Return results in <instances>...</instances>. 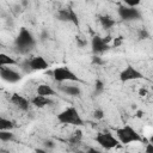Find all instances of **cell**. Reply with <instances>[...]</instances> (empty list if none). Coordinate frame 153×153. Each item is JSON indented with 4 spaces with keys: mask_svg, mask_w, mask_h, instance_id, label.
<instances>
[{
    "mask_svg": "<svg viewBox=\"0 0 153 153\" xmlns=\"http://www.w3.org/2000/svg\"><path fill=\"white\" fill-rule=\"evenodd\" d=\"M14 44H16V48L19 53L26 54L31 49H33V47L36 44V41H35L32 33L26 27H22L19 30L18 36L14 39Z\"/></svg>",
    "mask_w": 153,
    "mask_h": 153,
    "instance_id": "obj_1",
    "label": "cell"
},
{
    "mask_svg": "<svg viewBox=\"0 0 153 153\" xmlns=\"http://www.w3.org/2000/svg\"><path fill=\"white\" fill-rule=\"evenodd\" d=\"M116 135L117 139L120 141V143L122 145H129L131 142H140L142 141V137L140 136V134L130 126H123L121 128L116 129Z\"/></svg>",
    "mask_w": 153,
    "mask_h": 153,
    "instance_id": "obj_2",
    "label": "cell"
},
{
    "mask_svg": "<svg viewBox=\"0 0 153 153\" xmlns=\"http://www.w3.org/2000/svg\"><path fill=\"white\" fill-rule=\"evenodd\" d=\"M57 121L62 124H71V126H82L84 121L80 117L78 110L74 106H69L67 109H65L63 111H61L57 115Z\"/></svg>",
    "mask_w": 153,
    "mask_h": 153,
    "instance_id": "obj_3",
    "label": "cell"
},
{
    "mask_svg": "<svg viewBox=\"0 0 153 153\" xmlns=\"http://www.w3.org/2000/svg\"><path fill=\"white\" fill-rule=\"evenodd\" d=\"M96 142L102 146L105 149H112L120 146V141L118 139H116L111 133L109 131H104V133H98L94 137Z\"/></svg>",
    "mask_w": 153,
    "mask_h": 153,
    "instance_id": "obj_4",
    "label": "cell"
},
{
    "mask_svg": "<svg viewBox=\"0 0 153 153\" xmlns=\"http://www.w3.org/2000/svg\"><path fill=\"white\" fill-rule=\"evenodd\" d=\"M51 74H53V78L59 82H62V81H79V78L68 67H56V68H54Z\"/></svg>",
    "mask_w": 153,
    "mask_h": 153,
    "instance_id": "obj_5",
    "label": "cell"
},
{
    "mask_svg": "<svg viewBox=\"0 0 153 153\" xmlns=\"http://www.w3.org/2000/svg\"><path fill=\"white\" fill-rule=\"evenodd\" d=\"M142 78H143L142 73H140L136 68H134L130 65H128L120 73V80L122 82H127V81H131V80H139V79H142Z\"/></svg>",
    "mask_w": 153,
    "mask_h": 153,
    "instance_id": "obj_6",
    "label": "cell"
},
{
    "mask_svg": "<svg viewBox=\"0 0 153 153\" xmlns=\"http://www.w3.org/2000/svg\"><path fill=\"white\" fill-rule=\"evenodd\" d=\"M118 16L123 20H136L141 18V13L136 7H128V6H120Z\"/></svg>",
    "mask_w": 153,
    "mask_h": 153,
    "instance_id": "obj_7",
    "label": "cell"
},
{
    "mask_svg": "<svg viewBox=\"0 0 153 153\" xmlns=\"http://www.w3.org/2000/svg\"><path fill=\"white\" fill-rule=\"evenodd\" d=\"M91 47H92V51L94 55H99V54H103L104 51H106L110 47H109V43L105 42V39L98 35H94L92 37V41H91Z\"/></svg>",
    "mask_w": 153,
    "mask_h": 153,
    "instance_id": "obj_8",
    "label": "cell"
},
{
    "mask_svg": "<svg viewBox=\"0 0 153 153\" xmlns=\"http://www.w3.org/2000/svg\"><path fill=\"white\" fill-rule=\"evenodd\" d=\"M57 18L61 22H71V23H73L76 26L79 25V18H78L76 13L72 8H62V10H59Z\"/></svg>",
    "mask_w": 153,
    "mask_h": 153,
    "instance_id": "obj_9",
    "label": "cell"
},
{
    "mask_svg": "<svg viewBox=\"0 0 153 153\" xmlns=\"http://www.w3.org/2000/svg\"><path fill=\"white\" fill-rule=\"evenodd\" d=\"M0 75L2 78V80L10 82V84H14V82H18L20 79H22V75L13 71L12 68H8V67H0Z\"/></svg>",
    "mask_w": 153,
    "mask_h": 153,
    "instance_id": "obj_10",
    "label": "cell"
},
{
    "mask_svg": "<svg viewBox=\"0 0 153 153\" xmlns=\"http://www.w3.org/2000/svg\"><path fill=\"white\" fill-rule=\"evenodd\" d=\"M10 100H11V103H12L13 105H16L18 109H20V110H23V111H27V110H29V100H27L24 96H22V94H19V93H13V94L11 96Z\"/></svg>",
    "mask_w": 153,
    "mask_h": 153,
    "instance_id": "obj_11",
    "label": "cell"
},
{
    "mask_svg": "<svg viewBox=\"0 0 153 153\" xmlns=\"http://www.w3.org/2000/svg\"><path fill=\"white\" fill-rule=\"evenodd\" d=\"M29 65H30L31 71H44L49 67L48 62L42 56H35L33 59L29 60Z\"/></svg>",
    "mask_w": 153,
    "mask_h": 153,
    "instance_id": "obj_12",
    "label": "cell"
},
{
    "mask_svg": "<svg viewBox=\"0 0 153 153\" xmlns=\"http://www.w3.org/2000/svg\"><path fill=\"white\" fill-rule=\"evenodd\" d=\"M31 103L36 106V108H44L47 105H50L53 104L51 99H49V97H44V96H35L32 99H31Z\"/></svg>",
    "mask_w": 153,
    "mask_h": 153,
    "instance_id": "obj_13",
    "label": "cell"
},
{
    "mask_svg": "<svg viewBox=\"0 0 153 153\" xmlns=\"http://www.w3.org/2000/svg\"><path fill=\"white\" fill-rule=\"evenodd\" d=\"M56 92L54 91V88L48 85V84H41L37 87V94L38 96H44V97H49V96H54Z\"/></svg>",
    "mask_w": 153,
    "mask_h": 153,
    "instance_id": "obj_14",
    "label": "cell"
},
{
    "mask_svg": "<svg viewBox=\"0 0 153 153\" xmlns=\"http://www.w3.org/2000/svg\"><path fill=\"white\" fill-rule=\"evenodd\" d=\"M99 22H100L102 26H103L105 30L111 29V27L116 24L115 19H114V18H111L110 16H100V17H99Z\"/></svg>",
    "mask_w": 153,
    "mask_h": 153,
    "instance_id": "obj_15",
    "label": "cell"
},
{
    "mask_svg": "<svg viewBox=\"0 0 153 153\" xmlns=\"http://www.w3.org/2000/svg\"><path fill=\"white\" fill-rule=\"evenodd\" d=\"M17 65V61L14 59H12L11 56L1 53L0 54V67H6V66H13Z\"/></svg>",
    "mask_w": 153,
    "mask_h": 153,
    "instance_id": "obj_16",
    "label": "cell"
},
{
    "mask_svg": "<svg viewBox=\"0 0 153 153\" xmlns=\"http://www.w3.org/2000/svg\"><path fill=\"white\" fill-rule=\"evenodd\" d=\"M61 90L65 92V93H67V94H69V96H79L80 93H81V90L79 88V86H75V85H69V86H62L61 87Z\"/></svg>",
    "mask_w": 153,
    "mask_h": 153,
    "instance_id": "obj_17",
    "label": "cell"
},
{
    "mask_svg": "<svg viewBox=\"0 0 153 153\" xmlns=\"http://www.w3.org/2000/svg\"><path fill=\"white\" fill-rule=\"evenodd\" d=\"M14 128V123L4 117L0 118V130H11Z\"/></svg>",
    "mask_w": 153,
    "mask_h": 153,
    "instance_id": "obj_18",
    "label": "cell"
},
{
    "mask_svg": "<svg viewBox=\"0 0 153 153\" xmlns=\"http://www.w3.org/2000/svg\"><path fill=\"white\" fill-rule=\"evenodd\" d=\"M14 139V135L10 131V130H0V140L6 142V141H11Z\"/></svg>",
    "mask_w": 153,
    "mask_h": 153,
    "instance_id": "obj_19",
    "label": "cell"
},
{
    "mask_svg": "<svg viewBox=\"0 0 153 153\" xmlns=\"http://www.w3.org/2000/svg\"><path fill=\"white\" fill-rule=\"evenodd\" d=\"M81 137H82V133H81V130H76V131L73 133V135L71 136L69 141H71L72 143H78V142H80Z\"/></svg>",
    "mask_w": 153,
    "mask_h": 153,
    "instance_id": "obj_20",
    "label": "cell"
},
{
    "mask_svg": "<svg viewBox=\"0 0 153 153\" xmlns=\"http://www.w3.org/2000/svg\"><path fill=\"white\" fill-rule=\"evenodd\" d=\"M137 37H139V39H147V38H149V32L146 30V29H140L139 30V32H137Z\"/></svg>",
    "mask_w": 153,
    "mask_h": 153,
    "instance_id": "obj_21",
    "label": "cell"
},
{
    "mask_svg": "<svg viewBox=\"0 0 153 153\" xmlns=\"http://www.w3.org/2000/svg\"><path fill=\"white\" fill-rule=\"evenodd\" d=\"M103 90H104V84H103V81H102V80H97L96 84H94V92H96V94L102 93Z\"/></svg>",
    "mask_w": 153,
    "mask_h": 153,
    "instance_id": "obj_22",
    "label": "cell"
},
{
    "mask_svg": "<svg viewBox=\"0 0 153 153\" xmlns=\"http://www.w3.org/2000/svg\"><path fill=\"white\" fill-rule=\"evenodd\" d=\"M91 62H92L93 65H98V66H102V65H104V61H103V59H102L100 56H98V55H94V56L92 57Z\"/></svg>",
    "mask_w": 153,
    "mask_h": 153,
    "instance_id": "obj_23",
    "label": "cell"
},
{
    "mask_svg": "<svg viewBox=\"0 0 153 153\" xmlns=\"http://www.w3.org/2000/svg\"><path fill=\"white\" fill-rule=\"evenodd\" d=\"M75 42H76V45H78L79 48H84V47L87 45V41L84 39V38H81V37H76V38H75Z\"/></svg>",
    "mask_w": 153,
    "mask_h": 153,
    "instance_id": "obj_24",
    "label": "cell"
},
{
    "mask_svg": "<svg viewBox=\"0 0 153 153\" xmlns=\"http://www.w3.org/2000/svg\"><path fill=\"white\" fill-rule=\"evenodd\" d=\"M93 117H94L96 120H102V118L104 117V112H103V110H102V109H97V110H94V112H93Z\"/></svg>",
    "mask_w": 153,
    "mask_h": 153,
    "instance_id": "obj_25",
    "label": "cell"
},
{
    "mask_svg": "<svg viewBox=\"0 0 153 153\" xmlns=\"http://www.w3.org/2000/svg\"><path fill=\"white\" fill-rule=\"evenodd\" d=\"M123 43V37L122 36H118V37H116L115 39H114V42H112V47H120L121 44Z\"/></svg>",
    "mask_w": 153,
    "mask_h": 153,
    "instance_id": "obj_26",
    "label": "cell"
},
{
    "mask_svg": "<svg viewBox=\"0 0 153 153\" xmlns=\"http://www.w3.org/2000/svg\"><path fill=\"white\" fill-rule=\"evenodd\" d=\"M126 5H127L128 7H135V6L140 5V1H139V0H136V1H130V0H127V1H126Z\"/></svg>",
    "mask_w": 153,
    "mask_h": 153,
    "instance_id": "obj_27",
    "label": "cell"
},
{
    "mask_svg": "<svg viewBox=\"0 0 153 153\" xmlns=\"http://www.w3.org/2000/svg\"><path fill=\"white\" fill-rule=\"evenodd\" d=\"M44 147H47V148H54L55 147V143L51 140H45L44 141Z\"/></svg>",
    "mask_w": 153,
    "mask_h": 153,
    "instance_id": "obj_28",
    "label": "cell"
},
{
    "mask_svg": "<svg viewBox=\"0 0 153 153\" xmlns=\"http://www.w3.org/2000/svg\"><path fill=\"white\" fill-rule=\"evenodd\" d=\"M145 152H146V153H153V145L148 142V143L146 145V148H145Z\"/></svg>",
    "mask_w": 153,
    "mask_h": 153,
    "instance_id": "obj_29",
    "label": "cell"
},
{
    "mask_svg": "<svg viewBox=\"0 0 153 153\" xmlns=\"http://www.w3.org/2000/svg\"><path fill=\"white\" fill-rule=\"evenodd\" d=\"M47 38H48V32H47V31H43L42 35H41V39H42V41H45Z\"/></svg>",
    "mask_w": 153,
    "mask_h": 153,
    "instance_id": "obj_30",
    "label": "cell"
},
{
    "mask_svg": "<svg viewBox=\"0 0 153 153\" xmlns=\"http://www.w3.org/2000/svg\"><path fill=\"white\" fill-rule=\"evenodd\" d=\"M86 153H102V152L98 151V149H96V148H88Z\"/></svg>",
    "mask_w": 153,
    "mask_h": 153,
    "instance_id": "obj_31",
    "label": "cell"
},
{
    "mask_svg": "<svg viewBox=\"0 0 153 153\" xmlns=\"http://www.w3.org/2000/svg\"><path fill=\"white\" fill-rule=\"evenodd\" d=\"M139 94H140V96H146V94H147L146 88H140V90H139Z\"/></svg>",
    "mask_w": 153,
    "mask_h": 153,
    "instance_id": "obj_32",
    "label": "cell"
},
{
    "mask_svg": "<svg viewBox=\"0 0 153 153\" xmlns=\"http://www.w3.org/2000/svg\"><path fill=\"white\" fill-rule=\"evenodd\" d=\"M35 152H36V153H48L45 149H42V148H36Z\"/></svg>",
    "mask_w": 153,
    "mask_h": 153,
    "instance_id": "obj_33",
    "label": "cell"
},
{
    "mask_svg": "<svg viewBox=\"0 0 153 153\" xmlns=\"http://www.w3.org/2000/svg\"><path fill=\"white\" fill-rule=\"evenodd\" d=\"M142 114H143V112H142L141 110H139V111L136 112V116H137V117H141V116H142Z\"/></svg>",
    "mask_w": 153,
    "mask_h": 153,
    "instance_id": "obj_34",
    "label": "cell"
},
{
    "mask_svg": "<svg viewBox=\"0 0 153 153\" xmlns=\"http://www.w3.org/2000/svg\"><path fill=\"white\" fill-rule=\"evenodd\" d=\"M148 142L153 145V135H151V136H149V141H148Z\"/></svg>",
    "mask_w": 153,
    "mask_h": 153,
    "instance_id": "obj_35",
    "label": "cell"
}]
</instances>
